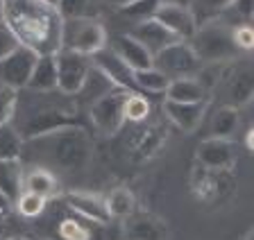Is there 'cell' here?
I'll use <instances>...</instances> for the list:
<instances>
[{
  "label": "cell",
  "instance_id": "11",
  "mask_svg": "<svg viewBox=\"0 0 254 240\" xmlns=\"http://www.w3.org/2000/svg\"><path fill=\"white\" fill-rule=\"evenodd\" d=\"M37 59H39V54L32 48L18 46L9 57H5L0 61V84H7L11 89H16V91L25 89Z\"/></svg>",
  "mask_w": 254,
  "mask_h": 240
},
{
  "label": "cell",
  "instance_id": "25",
  "mask_svg": "<svg viewBox=\"0 0 254 240\" xmlns=\"http://www.w3.org/2000/svg\"><path fill=\"white\" fill-rule=\"evenodd\" d=\"M241 127V109L222 104L211 118V136L216 139H232Z\"/></svg>",
  "mask_w": 254,
  "mask_h": 240
},
{
  "label": "cell",
  "instance_id": "35",
  "mask_svg": "<svg viewBox=\"0 0 254 240\" xmlns=\"http://www.w3.org/2000/svg\"><path fill=\"white\" fill-rule=\"evenodd\" d=\"M57 234L62 240H91V231L82 220L75 218H66L59 222Z\"/></svg>",
  "mask_w": 254,
  "mask_h": 240
},
{
  "label": "cell",
  "instance_id": "44",
  "mask_svg": "<svg viewBox=\"0 0 254 240\" xmlns=\"http://www.w3.org/2000/svg\"><path fill=\"white\" fill-rule=\"evenodd\" d=\"M245 240H252V234H248V238H245Z\"/></svg>",
  "mask_w": 254,
  "mask_h": 240
},
{
  "label": "cell",
  "instance_id": "16",
  "mask_svg": "<svg viewBox=\"0 0 254 240\" xmlns=\"http://www.w3.org/2000/svg\"><path fill=\"white\" fill-rule=\"evenodd\" d=\"M206 109H209V100L202 102H173L166 100L164 102V113L166 118L170 120V125L180 129L184 134L195 132L197 127L202 125L206 116Z\"/></svg>",
  "mask_w": 254,
  "mask_h": 240
},
{
  "label": "cell",
  "instance_id": "28",
  "mask_svg": "<svg viewBox=\"0 0 254 240\" xmlns=\"http://www.w3.org/2000/svg\"><path fill=\"white\" fill-rule=\"evenodd\" d=\"M234 0H190L189 9L193 11L195 23L202 25L206 21H213V18H220L225 11H229Z\"/></svg>",
  "mask_w": 254,
  "mask_h": 240
},
{
  "label": "cell",
  "instance_id": "39",
  "mask_svg": "<svg viewBox=\"0 0 254 240\" xmlns=\"http://www.w3.org/2000/svg\"><path fill=\"white\" fill-rule=\"evenodd\" d=\"M7 222H9V211H0V240L7 238Z\"/></svg>",
  "mask_w": 254,
  "mask_h": 240
},
{
  "label": "cell",
  "instance_id": "27",
  "mask_svg": "<svg viewBox=\"0 0 254 240\" xmlns=\"http://www.w3.org/2000/svg\"><path fill=\"white\" fill-rule=\"evenodd\" d=\"M132 77H134V86L141 89V91H148V93H166V89H168V84H170V77L166 73H161L157 66L134 70Z\"/></svg>",
  "mask_w": 254,
  "mask_h": 240
},
{
  "label": "cell",
  "instance_id": "21",
  "mask_svg": "<svg viewBox=\"0 0 254 240\" xmlns=\"http://www.w3.org/2000/svg\"><path fill=\"white\" fill-rule=\"evenodd\" d=\"M25 89L32 93L57 91V64H55V54H39Z\"/></svg>",
  "mask_w": 254,
  "mask_h": 240
},
{
  "label": "cell",
  "instance_id": "23",
  "mask_svg": "<svg viewBox=\"0 0 254 240\" xmlns=\"http://www.w3.org/2000/svg\"><path fill=\"white\" fill-rule=\"evenodd\" d=\"M166 100L173 102H202L209 100L206 89L195 77H173L166 89Z\"/></svg>",
  "mask_w": 254,
  "mask_h": 240
},
{
  "label": "cell",
  "instance_id": "4",
  "mask_svg": "<svg viewBox=\"0 0 254 240\" xmlns=\"http://www.w3.org/2000/svg\"><path fill=\"white\" fill-rule=\"evenodd\" d=\"M75 125H82L75 107L57 104V102H41V104H30L27 107L25 118H23L21 127L16 132L21 134L23 141H32L48 132H55V129L62 127H75Z\"/></svg>",
  "mask_w": 254,
  "mask_h": 240
},
{
  "label": "cell",
  "instance_id": "37",
  "mask_svg": "<svg viewBox=\"0 0 254 240\" xmlns=\"http://www.w3.org/2000/svg\"><path fill=\"white\" fill-rule=\"evenodd\" d=\"M21 46V41L16 39V34L11 32L9 27H7V23L0 18V61L5 57H9L11 52H14L16 48Z\"/></svg>",
  "mask_w": 254,
  "mask_h": 240
},
{
  "label": "cell",
  "instance_id": "17",
  "mask_svg": "<svg viewBox=\"0 0 254 240\" xmlns=\"http://www.w3.org/2000/svg\"><path fill=\"white\" fill-rule=\"evenodd\" d=\"M123 234L127 240H168V227L161 218L152 213H136L127 215L123 220Z\"/></svg>",
  "mask_w": 254,
  "mask_h": 240
},
{
  "label": "cell",
  "instance_id": "20",
  "mask_svg": "<svg viewBox=\"0 0 254 240\" xmlns=\"http://www.w3.org/2000/svg\"><path fill=\"white\" fill-rule=\"evenodd\" d=\"M129 34H132L134 39H138V41L152 52V57L159 52V50H164L166 46L180 41V39L175 37L170 30H166L157 18H145V21L134 23V27H132V32Z\"/></svg>",
  "mask_w": 254,
  "mask_h": 240
},
{
  "label": "cell",
  "instance_id": "41",
  "mask_svg": "<svg viewBox=\"0 0 254 240\" xmlns=\"http://www.w3.org/2000/svg\"><path fill=\"white\" fill-rule=\"evenodd\" d=\"M105 2H109V5H114V7H123V5H127L129 0H105Z\"/></svg>",
  "mask_w": 254,
  "mask_h": 240
},
{
  "label": "cell",
  "instance_id": "36",
  "mask_svg": "<svg viewBox=\"0 0 254 240\" xmlns=\"http://www.w3.org/2000/svg\"><path fill=\"white\" fill-rule=\"evenodd\" d=\"M232 34H234V43H236V48L241 50V52H250V50H252L254 32H252V25H250V23H238V25H234Z\"/></svg>",
  "mask_w": 254,
  "mask_h": 240
},
{
  "label": "cell",
  "instance_id": "6",
  "mask_svg": "<svg viewBox=\"0 0 254 240\" xmlns=\"http://www.w3.org/2000/svg\"><path fill=\"white\" fill-rule=\"evenodd\" d=\"M132 91L127 89H116L111 86L109 91H105L102 96H98L93 100V104L89 107V120L100 134H118L125 125V113H123V107H125V97Z\"/></svg>",
  "mask_w": 254,
  "mask_h": 240
},
{
  "label": "cell",
  "instance_id": "9",
  "mask_svg": "<svg viewBox=\"0 0 254 240\" xmlns=\"http://www.w3.org/2000/svg\"><path fill=\"white\" fill-rule=\"evenodd\" d=\"M225 89V97H227L229 107L241 109L243 104H248L252 100L254 93V82H252V70L248 66H229V61L222 66L220 80H218L216 86Z\"/></svg>",
  "mask_w": 254,
  "mask_h": 240
},
{
  "label": "cell",
  "instance_id": "31",
  "mask_svg": "<svg viewBox=\"0 0 254 240\" xmlns=\"http://www.w3.org/2000/svg\"><path fill=\"white\" fill-rule=\"evenodd\" d=\"M46 202H48V199H43L41 195H37V192L23 191L21 195H18V199L14 202V206H16V211H18V215H21V218L34 220V218H39V215L43 213Z\"/></svg>",
  "mask_w": 254,
  "mask_h": 240
},
{
  "label": "cell",
  "instance_id": "32",
  "mask_svg": "<svg viewBox=\"0 0 254 240\" xmlns=\"http://www.w3.org/2000/svg\"><path fill=\"white\" fill-rule=\"evenodd\" d=\"M159 2L161 0H129L127 5L118 7V11L123 16L132 18L134 23H138V21H145V18H154V11H157Z\"/></svg>",
  "mask_w": 254,
  "mask_h": 240
},
{
  "label": "cell",
  "instance_id": "3",
  "mask_svg": "<svg viewBox=\"0 0 254 240\" xmlns=\"http://www.w3.org/2000/svg\"><path fill=\"white\" fill-rule=\"evenodd\" d=\"M232 30L234 25L220 23V18L197 25L195 34L189 39V43L202 64H227L241 54V50L234 43Z\"/></svg>",
  "mask_w": 254,
  "mask_h": 240
},
{
  "label": "cell",
  "instance_id": "12",
  "mask_svg": "<svg viewBox=\"0 0 254 240\" xmlns=\"http://www.w3.org/2000/svg\"><path fill=\"white\" fill-rule=\"evenodd\" d=\"M229 182H232V170H211L197 163L190 175V191L195 192L197 199L211 204L225 195V191L232 186Z\"/></svg>",
  "mask_w": 254,
  "mask_h": 240
},
{
  "label": "cell",
  "instance_id": "22",
  "mask_svg": "<svg viewBox=\"0 0 254 240\" xmlns=\"http://www.w3.org/2000/svg\"><path fill=\"white\" fill-rule=\"evenodd\" d=\"M23 161L21 159H7L0 161V195L7 199L9 204H14L18 199L25 188H23Z\"/></svg>",
  "mask_w": 254,
  "mask_h": 240
},
{
  "label": "cell",
  "instance_id": "13",
  "mask_svg": "<svg viewBox=\"0 0 254 240\" xmlns=\"http://www.w3.org/2000/svg\"><path fill=\"white\" fill-rule=\"evenodd\" d=\"M154 18H157L166 30L175 34L180 41H189L197 30V23L193 11L189 9V5H180V2H170V0H161L154 11Z\"/></svg>",
  "mask_w": 254,
  "mask_h": 240
},
{
  "label": "cell",
  "instance_id": "29",
  "mask_svg": "<svg viewBox=\"0 0 254 240\" xmlns=\"http://www.w3.org/2000/svg\"><path fill=\"white\" fill-rule=\"evenodd\" d=\"M25 141L11 125H0V161L7 159H23Z\"/></svg>",
  "mask_w": 254,
  "mask_h": 240
},
{
  "label": "cell",
  "instance_id": "1",
  "mask_svg": "<svg viewBox=\"0 0 254 240\" xmlns=\"http://www.w3.org/2000/svg\"><path fill=\"white\" fill-rule=\"evenodd\" d=\"M0 18L7 23L21 46L37 54H57L62 50V25L57 7L43 0H0Z\"/></svg>",
  "mask_w": 254,
  "mask_h": 240
},
{
  "label": "cell",
  "instance_id": "5",
  "mask_svg": "<svg viewBox=\"0 0 254 240\" xmlns=\"http://www.w3.org/2000/svg\"><path fill=\"white\" fill-rule=\"evenodd\" d=\"M107 46V30L98 18H73L62 25V48L91 57Z\"/></svg>",
  "mask_w": 254,
  "mask_h": 240
},
{
  "label": "cell",
  "instance_id": "40",
  "mask_svg": "<svg viewBox=\"0 0 254 240\" xmlns=\"http://www.w3.org/2000/svg\"><path fill=\"white\" fill-rule=\"evenodd\" d=\"M245 147L252 149V129H248V134H245Z\"/></svg>",
  "mask_w": 254,
  "mask_h": 240
},
{
  "label": "cell",
  "instance_id": "2",
  "mask_svg": "<svg viewBox=\"0 0 254 240\" xmlns=\"http://www.w3.org/2000/svg\"><path fill=\"white\" fill-rule=\"evenodd\" d=\"M25 143L37 145L34 154H39L46 163L59 168L66 172L84 170L93 156V141L86 127H62L55 132H48L43 136H37Z\"/></svg>",
  "mask_w": 254,
  "mask_h": 240
},
{
  "label": "cell",
  "instance_id": "30",
  "mask_svg": "<svg viewBox=\"0 0 254 240\" xmlns=\"http://www.w3.org/2000/svg\"><path fill=\"white\" fill-rule=\"evenodd\" d=\"M150 109H152V104L148 102V97H143L141 93L132 91L125 97V107H123L125 123L127 120H129V123H143V120H148Z\"/></svg>",
  "mask_w": 254,
  "mask_h": 240
},
{
  "label": "cell",
  "instance_id": "34",
  "mask_svg": "<svg viewBox=\"0 0 254 240\" xmlns=\"http://www.w3.org/2000/svg\"><path fill=\"white\" fill-rule=\"evenodd\" d=\"M18 111V91L0 84V125H9Z\"/></svg>",
  "mask_w": 254,
  "mask_h": 240
},
{
  "label": "cell",
  "instance_id": "38",
  "mask_svg": "<svg viewBox=\"0 0 254 240\" xmlns=\"http://www.w3.org/2000/svg\"><path fill=\"white\" fill-rule=\"evenodd\" d=\"M229 9H234L238 14V18H243L245 23L252 21V11H254V5H252V0H234L232 7Z\"/></svg>",
  "mask_w": 254,
  "mask_h": 240
},
{
  "label": "cell",
  "instance_id": "24",
  "mask_svg": "<svg viewBox=\"0 0 254 240\" xmlns=\"http://www.w3.org/2000/svg\"><path fill=\"white\" fill-rule=\"evenodd\" d=\"M23 188L41 195L43 199H50V197H57L59 195L57 177L53 175V170H48V168H34V170L27 172V175L23 177Z\"/></svg>",
  "mask_w": 254,
  "mask_h": 240
},
{
  "label": "cell",
  "instance_id": "33",
  "mask_svg": "<svg viewBox=\"0 0 254 240\" xmlns=\"http://www.w3.org/2000/svg\"><path fill=\"white\" fill-rule=\"evenodd\" d=\"M57 11L64 21L73 18H89L93 11V0H59Z\"/></svg>",
  "mask_w": 254,
  "mask_h": 240
},
{
  "label": "cell",
  "instance_id": "8",
  "mask_svg": "<svg viewBox=\"0 0 254 240\" xmlns=\"http://www.w3.org/2000/svg\"><path fill=\"white\" fill-rule=\"evenodd\" d=\"M152 66H157L161 73H166L173 80V77H193L200 70L202 61L193 52L189 41H175L154 54Z\"/></svg>",
  "mask_w": 254,
  "mask_h": 240
},
{
  "label": "cell",
  "instance_id": "15",
  "mask_svg": "<svg viewBox=\"0 0 254 240\" xmlns=\"http://www.w3.org/2000/svg\"><path fill=\"white\" fill-rule=\"evenodd\" d=\"M195 159L200 166L211 168V170H232L236 163V147H234L232 139L209 136L197 145Z\"/></svg>",
  "mask_w": 254,
  "mask_h": 240
},
{
  "label": "cell",
  "instance_id": "18",
  "mask_svg": "<svg viewBox=\"0 0 254 240\" xmlns=\"http://www.w3.org/2000/svg\"><path fill=\"white\" fill-rule=\"evenodd\" d=\"M66 204L70 211H75V215L89 220L95 224H109V215L105 208V197L93 195L89 191H70L66 195Z\"/></svg>",
  "mask_w": 254,
  "mask_h": 240
},
{
  "label": "cell",
  "instance_id": "10",
  "mask_svg": "<svg viewBox=\"0 0 254 240\" xmlns=\"http://www.w3.org/2000/svg\"><path fill=\"white\" fill-rule=\"evenodd\" d=\"M89 59H91V66H93L95 73H100L111 86H116V89H127V91H138L136 86H134V77H132L134 70L129 68L111 48L105 46L102 50L91 54Z\"/></svg>",
  "mask_w": 254,
  "mask_h": 240
},
{
  "label": "cell",
  "instance_id": "43",
  "mask_svg": "<svg viewBox=\"0 0 254 240\" xmlns=\"http://www.w3.org/2000/svg\"><path fill=\"white\" fill-rule=\"evenodd\" d=\"M43 2H46V5H53V7H57V2H59V0H43Z\"/></svg>",
  "mask_w": 254,
  "mask_h": 240
},
{
  "label": "cell",
  "instance_id": "42",
  "mask_svg": "<svg viewBox=\"0 0 254 240\" xmlns=\"http://www.w3.org/2000/svg\"><path fill=\"white\" fill-rule=\"evenodd\" d=\"M5 240H30V238H25V236H7Z\"/></svg>",
  "mask_w": 254,
  "mask_h": 240
},
{
  "label": "cell",
  "instance_id": "7",
  "mask_svg": "<svg viewBox=\"0 0 254 240\" xmlns=\"http://www.w3.org/2000/svg\"><path fill=\"white\" fill-rule=\"evenodd\" d=\"M55 64H57V91L62 96H79L82 89L86 86V80L91 75V59L86 54L73 52V50L62 48L55 54Z\"/></svg>",
  "mask_w": 254,
  "mask_h": 240
},
{
  "label": "cell",
  "instance_id": "19",
  "mask_svg": "<svg viewBox=\"0 0 254 240\" xmlns=\"http://www.w3.org/2000/svg\"><path fill=\"white\" fill-rule=\"evenodd\" d=\"M111 50H114L132 70L150 68V66L154 64L152 52H150L138 39H134L129 32L116 34V37H114V43H111Z\"/></svg>",
  "mask_w": 254,
  "mask_h": 240
},
{
  "label": "cell",
  "instance_id": "26",
  "mask_svg": "<svg viewBox=\"0 0 254 240\" xmlns=\"http://www.w3.org/2000/svg\"><path fill=\"white\" fill-rule=\"evenodd\" d=\"M105 208H107V215L114 220H125L127 215H132L136 211V197L129 188L121 186V188H114L105 197Z\"/></svg>",
  "mask_w": 254,
  "mask_h": 240
},
{
  "label": "cell",
  "instance_id": "14",
  "mask_svg": "<svg viewBox=\"0 0 254 240\" xmlns=\"http://www.w3.org/2000/svg\"><path fill=\"white\" fill-rule=\"evenodd\" d=\"M138 127L129 134V139H127V154L129 159L134 161H148L157 154L159 149L164 147L166 139H168V134L164 132L161 125H141L136 123Z\"/></svg>",
  "mask_w": 254,
  "mask_h": 240
}]
</instances>
